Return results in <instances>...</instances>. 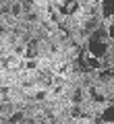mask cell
<instances>
[{
	"mask_svg": "<svg viewBox=\"0 0 114 124\" xmlns=\"http://www.w3.org/2000/svg\"><path fill=\"white\" fill-rule=\"evenodd\" d=\"M89 52H91V56H96V58H102L106 52H108L106 44L100 41V35H97V33L91 37V41H89Z\"/></svg>",
	"mask_w": 114,
	"mask_h": 124,
	"instance_id": "1",
	"label": "cell"
},
{
	"mask_svg": "<svg viewBox=\"0 0 114 124\" xmlns=\"http://www.w3.org/2000/svg\"><path fill=\"white\" fill-rule=\"evenodd\" d=\"M102 15L106 19L114 17V0H102Z\"/></svg>",
	"mask_w": 114,
	"mask_h": 124,
	"instance_id": "2",
	"label": "cell"
},
{
	"mask_svg": "<svg viewBox=\"0 0 114 124\" xmlns=\"http://www.w3.org/2000/svg\"><path fill=\"white\" fill-rule=\"evenodd\" d=\"M102 120L104 122H114V106L108 108V110H104V114H102Z\"/></svg>",
	"mask_w": 114,
	"mask_h": 124,
	"instance_id": "3",
	"label": "cell"
},
{
	"mask_svg": "<svg viewBox=\"0 0 114 124\" xmlns=\"http://www.w3.org/2000/svg\"><path fill=\"white\" fill-rule=\"evenodd\" d=\"M77 8H79V4H77V2H66V4L64 6H62V13H64V15H69V13H75V10H77Z\"/></svg>",
	"mask_w": 114,
	"mask_h": 124,
	"instance_id": "4",
	"label": "cell"
},
{
	"mask_svg": "<svg viewBox=\"0 0 114 124\" xmlns=\"http://www.w3.org/2000/svg\"><path fill=\"white\" fill-rule=\"evenodd\" d=\"M100 64H102L100 58H96V56H91V58L87 60V68H100Z\"/></svg>",
	"mask_w": 114,
	"mask_h": 124,
	"instance_id": "5",
	"label": "cell"
},
{
	"mask_svg": "<svg viewBox=\"0 0 114 124\" xmlns=\"http://www.w3.org/2000/svg\"><path fill=\"white\" fill-rule=\"evenodd\" d=\"M21 120H23V112H17V114H13V116L9 118V122L15 124V122H21Z\"/></svg>",
	"mask_w": 114,
	"mask_h": 124,
	"instance_id": "6",
	"label": "cell"
},
{
	"mask_svg": "<svg viewBox=\"0 0 114 124\" xmlns=\"http://www.w3.org/2000/svg\"><path fill=\"white\" fill-rule=\"evenodd\" d=\"M25 52H27V56H29V58H33L35 54H37V48H35V46H31V44H29V48H27Z\"/></svg>",
	"mask_w": 114,
	"mask_h": 124,
	"instance_id": "7",
	"label": "cell"
},
{
	"mask_svg": "<svg viewBox=\"0 0 114 124\" xmlns=\"http://www.w3.org/2000/svg\"><path fill=\"white\" fill-rule=\"evenodd\" d=\"M19 13H21V4L17 2V4H13V15H19Z\"/></svg>",
	"mask_w": 114,
	"mask_h": 124,
	"instance_id": "8",
	"label": "cell"
},
{
	"mask_svg": "<svg viewBox=\"0 0 114 124\" xmlns=\"http://www.w3.org/2000/svg\"><path fill=\"white\" fill-rule=\"evenodd\" d=\"M108 35H110V37H112V39H114V23H112V25L108 27Z\"/></svg>",
	"mask_w": 114,
	"mask_h": 124,
	"instance_id": "9",
	"label": "cell"
},
{
	"mask_svg": "<svg viewBox=\"0 0 114 124\" xmlns=\"http://www.w3.org/2000/svg\"><path fill=\"white\" fill-rule=\"evenodd\" d=\"M73 99H75V103H79V101H81V93L77 91V93H75V97H73Z\"/></svg>",
	"mask_w": 114,
	"mask_h": 124,
	"instance_id": "10",
	"label": "cell"
},
{
	"mask_svg": "<svg viewBox=\"0 0 114 124\" xmlns=\"http://www.w3.org/2000/svg\"><path fill=\"white\" fill-rule=\"evenodd\" d=\"M93 99H96V101H102V99H104V95H100V93H93Z\"/></svg>",
	"mask_w": 114,
	"mask_h": 124,
	"instance_id": "11",
	"label": "cell"
},
{
	"mask_svg": "<svg viewBox=\"0 0 114 124\" xmlns=\"http://www.w3.org/2000/svg\"><path fill=\"white\" fill-rule=\"evenodd\" d=\"M25 66H27V68H35V62L29 60V62H25Z\"/></svg>",
	"mask_w": 114,
	"mask_h": 124,
	"instance_id": "12",
	"label": "cell"
},
{
	"mask_svg": "<svg viewBox=\"0 0 114 124\" xmlns=\"http://www.w3.org/2000/svg\"><path fill=\"white\" fill-rule=\"evenodd\" d=\"M0 112H2V103H0Z\"/></svg>",
	"mask_w": 114,
	"mask_h": 124,
	"instance_id": "13",
	"label": "cell"
}]
</instances>
